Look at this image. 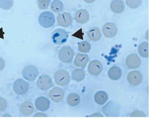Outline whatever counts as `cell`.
<instances>
[{
  "instance_id": "1",
  "label": "cell",
  "mask_w": 149,
  "mask_h": 119,
  "mask_svg": "<svg viewBox=\"0 0 149 119\" xmlns=\"http://www.w3.org/2000/svg\"><path fill=\"white\" fill-rule=\"evenodd\" d=\"M39 23L42 27L50 28L55 23V18L54 14L49 11L42 12L39 17Z\"/></svg>"
},
{
  "instance_id": "2",
  "label": "cell",
  "mask_w": 149,
  "mask_h": 119,
  "mask_svg": "<svg viewBox=\"0 0 149 119\" xmlns=\"http://www.w3.org/2000/svg\"><path fill=\"white\" fill-rule=\"evenodd\" d=\"M52 40L54 44L62 45L67 42L68 39V34L67 31L61 28H57L52 33Z\"/></svg>"
},
{
  "instance_id": "3",
  "label": "cell",
  "mask_w": 149,
  "mask_h": 119,
  "mask_svg": "<svg viewBox=\"0 0 149 119\" xmlns=\"http://www.w3.org/2000/svg\"><path fill=\"white\" fill-rule=\"evenodd\" d=\"M22 75L24 79L29 82L35 80L39 75L38 68L34 65H27L22 70Z\"/></svg>"
},
{
  "instance_id": "4",
  "label": "cell",
  "mask_w": 149,
  "mask_h": 119,
  "mask_svg": "<svg viewBox=\"0 0 149 119\" xmlns=\"http://www.w3.org/2000/svg\"><path fill=\"white\" fill-rule=\"evenodd\" d=\"M55 82L59 86H64L68 85L70 80L69 73L64 69L58 70L54 75Z\"/></svg>"
},
{
  "instance_id": "5",
  "label": "cell",
  "mask_w": 149,
  "mask_h": 119,
  "mask_svg": "<svg viewBox=\"0 0 149 119\" xmlns=\"http://www.w3.org/2000/svg\"><path fill=\"white\" fill-rule=\"evenodd\" d=\"M74 53L70 47L64 46L63 47L58 53L59 59L63 63H70L74 59Z\"/></svg>"
},
{
  "instance_id": "6",
  "label": "cell",
  "mask_w": 149,
  "mask_h": 119,
  "mask_svg": "<svg viewBox=\"0 0 149 119\" xmlns=\"http://www.w3.org/2000/svg\"><path fill=\"white\" fill-rule=\"evenodd\" d=\"M39 89L42 91H47L54 86L52 79L49 75H42L38 78L36 82Z\"/></svg>"
},
{
  "instance_id": "7",
  "label": "cell",
  "mask_w": 149,
  "mask_h": 119,
  "mask_svg": "<svg viewBox=\"0 0 149 119\" xmlns=\"http://www.w3.org/2000/svg\"><path fill=\"white\" fill-rule=\"evenodd\" d=\"M13 88L15 93L19 95H23L28 91L29 84L23 79H17L14 83Z\"/></svg>"
},
{
  "instance_id": "8",
  "label": "cell",
  "mask_w": 149,
  "mask_h": 119,
  "mask_svg": "<svg viewBox=\"0 0 149 119\" xmlns=\"http://www.w3.org/2000/svg\"><path fill=\"white\" fill-rule=\"evenodd\" d=\"M103 112L107 116H118L119 113V106L115 102H109L103 107Z\"/></svg>"
},
{
  "instance_id": "9",
  "label": "cell",
  "mask_w": 149,
  "mask_h": 119,
  "mask_svg": "<svg viewBox=\"0 0 149 119\" xmlns=\"http://www.w3.org/2000/svg\"><path fill=\"white\" fill-rule=\"evenodd\" d=\"M73 18L69 13L65 12L59 14L57 17V23L60 26L68 28L72 25Z\"/></svg>"
},
{
  "instance_id": "10",
  "label": "cell",
  "mask_w": 149,
  "mask_h": 119,
  "mask_svg": "<svg viewBox=\"0 0 149 119\" xmlns=\"http://www.w3.org/2000/svg\"><path fill=\"white\" fill-rule=\"evenodd\" d=\"M102 31L105 37L108 38H112L116 35L118 33V28L114 23L108 22L104 25Z\"/></svg>"
},
{
  "instance_id": "11",
  "label": "cell",
  "mask_w": 149,
  "mask_h": 119,
  "mask_svg": "<svg viewBox=\"0 0 149 119\" xmlns=\"http://www.w3.org/2000/svg\"><path fill=\"white\" fill-rule=\"evenodd\" d=\"M126 64L130 69H136L140 67L141 60L136 54H131L127 56L126 59Z\"/></svg>"
},
{
  "instance_id": "12",
  "label": "cell",
  "mask_w": 149,
  "mask_h": 119,
  "mask_svg": "<svg viewBox=\"0 0 149 119\" xmlns=\"http://www.w3.org/2000/svg\"><path fill=\"white\" fill-rule=\"evenodd\" d=\"M49 98L55 102H59L63 99L64 92L62 89L59 87L53 88L49 93Z\"/></svg>"
},
{
  "instance_id": "13",
  "label": "cell",
  "mask_w": 149,
  "mask_h": 119,
  "mask_svg": "<svg viewBox=\"0 0 149 119\" xmlns=\"http://www.w3.org/2000/svg\"><path fill=\"white\" fill-rule=\"evenodd\" d=\"M127 80L131 85L133 86L139 85L143 80V76L140 72L132 71L128 74Z\"/></svg>"
},
{
  "instance_id": "14",
  "label": "cell",
  "mask_w": 149,
  "mask_h": 119,
  "mask_svg": "<svg viewBox=\"0 0 149 119\" xmlns=\"http://www.w3.org/2000/svg\"><path fill=\"white\" fill-rule=\"evenodd\" d=\"M35 104L36 108L42 112L47 111L50 107V101L45 96H40L37 98Z\"/></svg>"
},
{
  "instance_id": "15",
  "label": "cell",
  "mask_w": 149,
  "mask_h": 119,
  "mask_svg": "<svg viewBox=\"0 0 149 119\" xmlns=\"http://www.w3.org/2000/svg\"><path fill=\"white\" fill-rule=\"evenodd\" d=\"M90 74L93 75H97L101 73L102 70V65L98 60H93L89 64L88 68Z\"/></svg>"
},
{
  "instance_id": "16",
  "label": "cell",
  "mask_w": 149,
  "mask_h": 119,
  "mask_svg": "<svg viewBox=\"0 0 149 119\" xmlns=\"http://www.w3.org/2000/svg\"><path fill=\"white\" fill-rule=\"evenodd\" d=\"M89 13L85 9H81L78 10L75 15V20L77 23L84 24L89 20Z\"/></svg>"
},
{
  "instance_id": "17",
  "label": "cell",
  "mask_w": 149,
  "mask_h": 119,
  "mask_svg": "<svg viewBox=\"0 0 149 119\" xmlns=\"http://www.w3.org/2000/svg\"><path fill=\"white\" fill-rule=\"evenodd\" d=\"M21 113L25 116L31 115L34 111V107L33 102L31 101L24 102L20 107Z\"/></svg>"
},
{
  "instance_id": "18",
  "label": "cell",
  "mask_w": 149,
  "mask_h": 119,
  "mask_svg": "<svg viewBox=\"0 0 149 119\" xmlns=\"http://www.w3.org/2000/svg\"><path fill=\"white\" fill-rule=\"evenodd\" d=\"M89 61L88 55L87 54L78 53L74 60V64L78 67L84 68L86 67Z\"/></svg>"
},
{
  "instance_id": "19",
  "label": "cell",
  "mask_w": 149,
  "mask_h": 119,
  "mask_svg": "<svg viewBox=\"0 0 149 119\" xmlns=\"http://www.w3.org/2000/svg\"><path fill=\"white\" fill-rule=\"evenodd\" d=\"M110 8L113 12L120 14L124 11L125 6L122 0H113L111 3Z\"/></svg>"
},
{
  "instance_id": "20",
  "label": "cell",
  "mask_w": 149,
  "mask_h": 119,
  "mask_svg": "<svg viewBox=\"0 0 149 119\" xmlns=\"http://www.w3.org/2000/svg\"><path fill=\"white\" fill-rule=\"evenodd\" d=\"M88 36L93 41L97 42L102 38V34L98 28L94 27L91 28L88 31Z\"/></svg>"
},
{
  "instance_id": "21",
  "label": "cell",
  "mask_w": 149,
  "mask_h": 119,
  "mask_svg": "<svg viewBox=\"0 0 149 119\" xmlns=\"http://www.w3.org/2000/svg\"><path fill=\"white\" fill-rule=\"evenodd\" d=\"M122 72L120 68L116 66H113L109 68L108 71V75L111 80H118L121 78Z\"/></svg>"
},
{
  "instance_id": "22",
  "label": "cell",
  "mask_w": 149,
  "mask_h": 119,
  "mask_svg": "<svg viewBox=\"0 0 149 119\" xmlns=\"http://www.w3.org/2000/svg\"><path fill=\"white\" fill-rule=\"evenodd\" d=\"M67 102L69 106L75 107L80 103L81 99L80 96L77 94L71 93L67 96Z\"/></svg>"
},
{
  "instance_id": "23",
  "label": "cell",
  "mask_w": 149,
  "mask_h": 119,
  "mask_svg": "<svg viewBox=\"0 0 149 119\" xmlns=\"http://www.w3.org/2000/svg\"><path fill=\"white\" fill-rule=\"evenodd\" d=\"M108 99V94L104 91H98L95 95V101L99 105H103L107 101Z\"/></svg>"
},
{
  "instance_id": "24",
  "label": "cell",
  "mask_w": 149,
  "mask_h": 119,
  "mask_svg": "<svg viewBox=\"0 0 149 119\" xmlns=\"http://www.w3.org/2000/svg\"><path fill=\"white\" fill-rule=\"evenodd\" d=\"M71 76L73 80L75 81H82L85 78V72L83 69L77 68L73 70L71 74Z\"/></svg>"
},
{
  "instance_id": "25",
  "label": "cell",
  "mask_w": 149,
  "mask_h": 119,
  "mask_svg": "<svg viewBox=\"0 0 149 119\" xmlns=\"http://www.w3.org/2000/svg\"><path fill=\"white\" fill-rule=\"evenodd\" d=\"M138 52L141 56L147 58L149 55V45L148 42H144L139 44L138 46Z\"/></svg>"
},
{
  "instance_id": "26",
  "label": "cell",
  "mask_w": 149,
  "mask_h": 119,
  "mask_svg": "<svg viewBox=\"0 0 149 119\" xmlns=\"http://www.w3.org/2000/svg\"><path fill=\"white\" fill-rule=\"evenodd\" d=\"M50 8L52 11L54 12H61L64 9V5L60 0H54L51 4Z\"/></svg>"
},
{
  "instance_id": "27",
  "label": "cell",
  "mask_w": 149,
  "mask_h": 119,
  "mask_svg": "<svg viewBox=\"0 0 149 119\" xmlns=\"http://www.w3.org/2000/svg\"><path fill=\"white\" fill-rule=\"evenodd\" d=\"M13 5L14 0H0V8L3 10H9Z\"/></svg>"
},
{
  "instance_id": "28",
  "label": "cell",
  "mask_w": 149,
  "mask_h": 119,
  "mask_svg": "<svg viewBox=\"0 0 149 119\" xmlns=\"http://www.w3.org/2000/svg\"><path fill=\"white\" fill-rule=\"evenodd\" d=\"M91 48L90 43L86 41L82 42L78 44V49L82 53H87L89 52Z\"/></svg>"
},
{
  "instance_id": "29",
  "label": "cell",
  "mask_w": 149,
  "mask_h": 119,
  "mask_svg": "<svg viewBox=\"0 0 149 119\" xmlns=\"http://www.w3.org/2000/svg\"><path fill=\"white\" fill-rule=\"evenodd\" d=\"M143 0H126V4L127 6L132 9L138 8L140 6Z\"/></svg>"
},
{
  "instance_id": "30",
  "label": "cell",
  "mask_w": 149,
  "mask_h": 119,
  "mask_svg": "<svg viewBox=\"0 0 149 119\" xmlns=\"http://www.w3.org/2000/svg\"><path fill=\"white\" fill-rule=\"evenodd\" d=\"M38 8L41 10H46L48 8L51 0H37Z\"/></svg>"
},
{
  "instance_id": "31",
  "label": "cell",
  "mask_w": 149,
  "mask_h": 119,
  "mask_svg": "<svg viewBox=\"0 0 149 119\" xmlns=\"http://www.w3.org/2000/svg\"><path fill=\"white\" fill-rule=\"evenodd\" d=\"M8 107V102L3 97H0V112H4Z\"/></svg>"
},
{
  "instance_id": "32",
  "label": "cell",
  "mask_w": 149,
  "mask_h": 119,
  "mask_svg": "<svg viewBox=\"0 0 149 119\" xmlns=\"http://www.w3.org/2000/svg\"><path fill=\"white\" fill-rule=\"evenodd\" d=\"M131 117H146V116L143 113L142 111H136L133 112L131 115Z\"/></svg>"
},
{
  "instance_id": "33",
  "label": "cell",
  "mask_w": 149,
  "mask_h": 119,
  "mask_svg": "<svg viewBox=\"0 0 149 119\" xmlns=\"http://www.w3.org/2000/svg\"><path fill=\"white\" fill-rule=\"evenodd\" d=\"M6 66V62L2 57H0V72L3 70Z\"/></svg>"
},
{
  "instance_id": "34",
  "label": "cell",
  "mask_w": 149,
  "mask_h": 119,
  "mask_svg": "<svg viewBox=\"0 0 149 119\" xmlns=\"http://www.w3.org/2000/svg\"><path fill=\"white\" fill-rule=\"evenodd\" d=\"M34 117H47V116L46 114L42 113H36L34 116Z\"/></svg>"
},
{
  "instance_id": "35",
  "label": "cell",
  "mask_w": 149,
  "mask_h": 119,
  "mask_svg": "<svg viewBox=\"0 0 149 119\" xmlns=\"http://www.w3.org/2000/svg\"><path fill=\"white\" fill-rule=\"evenodd\" d=\"M91 116H92V117H95V116H96V117H98V116H100V117H103V116L102 114L100 113H96L93 114L91 115Z\"/></svg>"
},
{
  "instance_id": "36",
  "label": "cell",
  "mask_w": 149,
  "mask_h": 119,
  "mask_svg": "<svg viewBox=\"0 0 149 119\" xmlns=\"http://www.w3.org/2000/svg\"><path fill=\"white\" fill-rule=\"evenodd\" d=\"M86 3H88V4H91L96 1V0H84Z\"/></svg>"
}]
</instances>
